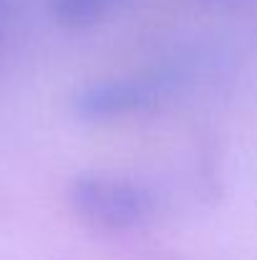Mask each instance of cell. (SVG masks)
I'll list each match as a JSON object with an SVG mask.
<instances>
[{"instance_id":"obj_1","label":"cell","mask_w":257,"mask_h":260,"mask_svg":"<svg viewBox=\"0 0 257 260\" xmlns=\"http://www.w3.org/2000/svg\"><path fill=\"white\" fill-rule=\"evenodd\" d=\"M68 202L84 222L103 233L139 230L149 225L159 210V202L146 184L101 172L74 177L68 184Z\"/></svg>"},{"instance_id":"obj_2","label":"cell","mask_w":257,"mask_h":260,"mask_svg":"<svg viewBox=\"0 0 257 260\" xmlns=\"http://www.w3.org/2000/svg\"><path fill=\"white\" fill-rule=\"evenodd\" d=\"M181 69H157L134 76L101 79L79 88L71 99V111L76 119L88 124H108L131 119L136 114H146L181 88L184 84Z\"/></svg>"},{"instance_id":"obj_3","label":"cell","mask_w":257,"mask_h":260,"mask_svg":"<svg viewBox=\"0 0 257 260\" xmlns=\"http://www.w3.org/2000/svg\"><path fill=\"white\" fill-rule=\"evenodd\" d=\"M124 3L126 0H51V15L61 28L84 30L108 18Z\"/></svg>"},{"instance_id":"obj_4","label":"cell","mask_w":257,"mask_h":260,"mask_svg":"<svg viewBox=\"0 0 257 260\" xmlns=\"http://www.w3.org/2000/svg\"><path fill=\"white\" fill-rule=\"evenodd\" d=\"M214 3H230V0H214Z\"/></svg>"}]
</instances>
